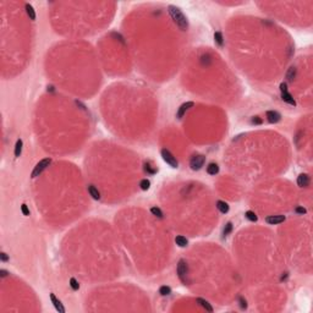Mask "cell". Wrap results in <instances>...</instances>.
Listing matches in <instances>:
<instances>
[{
  "mask_svg": "<svg viewBox=\"0 0 313 313\" xmlns=\"http://www.w3.org/2000/svg\"><path fill=\"white\" fill-rule=\"evenodd\" d=\"M266 221L271 225H275V224H280L285 221V215H269L266 218Z\"/></svg>",
  "mask_w": 313,
  "mask_h": 313,
  "instance_id": "cell-8",
  "label": "cell"
},
{
  "mask_svg": "<svg viewBox=\"0 0 313 313\" xmlns=\"http://www.w3.org/2000/svg\"><path fill=\"white\" fill-rule=\"evenodd\" d=\"M252 124H255V125H259V124H262V119H261L259 116H255V117L252 119Z\"/></svg>",
  "mask_w": 313,
  "mask_h": 313,
  "instance_id": "cell-30",
  "label": "cell"
},
{
  "mask_svg": "<svg viewBox=\"0 0 313 313\" xmlns=\"http://www.w3.org/2000/svg\"><path fill=\"white\" fill-rule=\"evenodd\" d=\"M88 193L91 195V197L93 199H100V192L98 191V188L96 187L94 185H89L88 186Z\"/></svg>",
  "mask_w": 313,
  "mask_h": 313,
  "instance_id": "cell-11",
  "label": "cell"
},
{
  "mask_svg": "<svg viewBox=\"0 0 313 313\" xmlns=\"http://www.w3.org/2000/svg\"><path fill=\"white\" fill-rule=\"evenodd\" d=\"M169 14H170L171 18L174 20V22L176 23V26L182 31H186L188 28V20L182 12V10L175 5H169Z\"/></svg>",
  "mask_w": 313,
  "mask_h": 313,
  "instance_id": "cell-1",
  "label": "cell"
},
{
  "mask_svg": "<svg viewBox=\"0 0 313 313\" xmlns=\"http://www.w3.org/2000/svg\"><path fill=\"white\" fill-rule=\"evenodd\" d=\"M161 158H163V160H164L168 165H170L171 168L176 169V168L179 166V161H177V159L174 156V154L171 153L169 149H166V148L161 149Z\"/></svg>",
  "mask_w": 313,
  "mask_h": 313,
  "instance_id": "cell-3",
  "label": "cell"
},
{
  "mask_svg": "<svg viewBox=\"0 0 313 313\" xmlns=\"http://www.w3.org/2000/svg\"><path fill=\"white\" fill-rule=\"evenodd\" d=\"M159 294L161 296H169L171 294V287L170 286H166V285H163L159 287Z\"/></svg>",
  "mask_w": 313,
  "mask_h": 313,
  "instance_id": "cell-21",
  "label": "cell"
},
{
  "mask_svg": "<svg viewBox=\"0 0 313 313\" xmlns=\"http://www.w3.org/2000/svg\"><path fill=\"white\" fill-rule=\"evenodd\" d=\"M266 117H267L268 122H271V124H276V122H279L281 120V115L279 114L278 112H275V110H268L266 113Z\"/></svg>",
  "mask_w": 313,
  "mask_h": 313,
  "instance_id": "cell-6",
  "label": "cell"
},
{
  "mask_svg": "<svg viewBox=\"0 0 313 313\" xmlns=\"http://www.w3.org/2000/svg\"><path fill=\"white\" fill-rule=\"evenodd\" d=\"M151 213L153 214V215H156V218H159V219H163V212L160 211V208H158V207H152L151 208Z\"/></svg>",
  "mask_w": 313,
  "mask_h": 313,
  "instance_id": "cell-26",
  "label": "cell"
},
{
  "mask_svg": "<svg viewBox=\"0 0 313 313\" xmlns=\"http://www.w3.org/2000/svg\"><path fill=\"white\" fill-rule=\"evenodd\" d=\"M0 259H1V262H7L9 261V256L5 252H1L0 253Z\"/></svg>",
  "mask_w": 313,
  "mask_h": 313,
  "instance_id": "cell-31",
  "label": "cell"
},
{
  "mask_svg": "<svg viewBox=\"0 0 313 313\" xmlns=\"http://www.w3.org/2000/svg\"><path fill=\"white\" fill-rule=\"evenodd\" d=\"M50 163H52V158H44V159H42V160H41L39 163H37V165L34 166V169L32 171V175H31V176H32V177L39 176L43 171L49 166Z\"/></svg>",
  "mask_w": 313,
  "mask_h": 313,
  "instance_id": "cell-4",
  "label": "cell"
},
{
  "mask_svg": "<svg viewBox=\"0 0 313 313\" xmlns=\"http://www.w3.org/2000/svg\"><path fill=\"white\" fill-rule=\"evenodd\" d=\"M281 99L284 100L285 103H287V104H290V105H296V102L295 99L292 98V96L289 93V92H284V93H281Z\"/></svg>",
  "mask_w": 313,
  "mask_h": 313,
  "instance_id": "cell-13",
  "label": "cell"
},
{
  "mask_svg": "<svg viewBox=\"0 0 313 313\" xmlns=\"http://www.w3.org/2000/svg\"><path fill=\"white\" fill-rule=\"evenodd\" d=\"M207 172H208L209 175H216V174L219 172V165H218L216 163H211V164H208V166H207Z\"/></svg>",
  "mask_w": 313,
  "mask_h": 313,
  "instance_id": "cell-15",
  "label": "cell"
},
{
  "mask_svg": "<svg viewBox=\"0 0 313 313\" xmlns=\"http://www.w3.org/2000/svg\"><path fill=\"white\" fill-rule=\"evenodd\" d=\"M204 161H206V156H202V154H196V156H193L191 158L190 166H191L192 170H199L204 165Z\"/></svg>",
  "mask_w": 313,
  "mask_h": 313,
  "instance_id": "cell-5",
  "label": "cell"
},
{
  "mask_svg": "<svg viewBox=\"0 0 313 313\" xmlns=\"http://www.w3.org/2000/svg\"><path fill=\"white\" fill-rule=\"evenodd\" d=\"M175 243H176L179 247L182 248V247H186V246L188 245V241H187V239H186L185 236H181V235H180V236H176V237H175Z\"/></svg>",
  "mask_w": 313,
  "mask_h": 313,
  "instance_id": "cell-16",
  "label": "cell"
},
{
  "mask_svg": "<svg viewBox=\"0 0 313 313\" xmlns=\"http://www.w3.org/2000/svg\"><path fill=\"white\" fill-rule=\"evenodd\" d=\"M50 300H52V302H53V305H54V307H55V310H57V312L65 313V307L62 306L61 301L59 299H57V296L54 294H50Z\"/></svg>",
  "mask_w": 313,
  "mask_h": 313,
  "instance_id": "cell-9",
  "label": "cell"
},
{
  "mask_svg": "<svg viewBox=\"0 0 313 313\" xmlns=\"http://www.w3.org/2000/svg\"><path fill=\"white\" fill-rule=\"evenodd\" d=\"M295 77H296V67L291 66V67L289 69L287 73H286V78H287L289 82H292V81L295 80Z\"/></svg>",
  "mask_w": 313,
  "mask_h": 313,
  "instance_id": "cell-20",
  "label": "cell"
},
{
  "mask_svg": "<svg viewBox=\"0 0 313 313\" xmlns=\"http://www.w3.org/2000/svg\"><path fill=\"white\" fill-rule=\"evenodd\" d=\"M177 276L179 279L181 280V283L184 284H190V279H188V266L186 263V261L184 259H180L179 263H177Z\"/></svg>",
  "mask_w": 313,
  "mask_h": 313,
  "instance_id": "cell-2",
  "label": "cell"
},
{
  "mask_svg": "<svg viewBox=\"0 0 313 313\" xmlns=\"http://www.w3.org/2000/svg\"><path fill=\"white\" fill-rule=\"evenodd\" d=\"M144 171L147 174H149V175H154V174L158 172V169H156V166H153L149 161H147V163H144Z\"/></svg>",
  "mask_w": 313,
  "mask_h": 313,
  "instance_id": "cell-17",
  "label": "cell"
},
{
  "mask_svg": "<svg viewBox=\"0 0 313 313\" xmlns=\"http://www.w3.org/2000/svg\"><path fill=\"white\" fill-rule=\"evenodd\" d=\"M295 212H296L297 214H306L307 213L306 208H303V207H296V208H295Z\"/></svg>",
  "mask_w": 313,
  "mask_h": 313,
  "instance_id": "cell-29",
  "label": "cell"
},
{
  "mask_svg": "<svg viewBox=\"0 0 313 313\" xmlns=\"http://www.w3.org/2000/svg\"><path fill=\"white\" fill-rule=\"evenodd\" d=\"M7 274H9V273H7L6 271H4V269H1V271H0V276H1V278L7 276Z\"/></svg>",
  "mask_w": 313,
  "mask_h": 313,
  "instance_id": "cell-34",
  "label": "cell"
},
{
  "mask_svg": "<svg viewBox=\"0 0 313 313\" xmlns=\"http://www.w3.org/2000/svg\"><path fill=\"white\" fill-rule=\"evenodd\" d=\"M231 231H232V223H231V221H229V223L225 224V226H224V229H223V236H224V237L229 236V235L231 234Z\"/></svg>",
  "mask_w": 313,
  "mask_h": 313,
  "instance_id": "cell-23",
  "label": "cell"
},
{
  "mask_svg": "<svg viewBox=\"0 0 313 313\" xmlns=\"http://www.w3.org/2000/svg\"><path fill=\"white\" fill-rule=\"evenodd\" d=\"M216 208L219 209L220 213H223V214H226L229 212V209H230L229 204L226 202H224V201H218V202H216Z\"/></svg>",
  "mask_w": 313,
  "mask_h": 313,
  "instance_id": "cell-12",
  "label": "cell"
},
{
  "mask_svg": "<svg viewBox=\"0 0 313 313\" xmlns=\"http://www.w3.org/2000/svg\"><path fill=\"white\" fill-rule=\"evenodd\" d=\"M297 185L300 187H307L310 185V176L307 174H300L297 177Z\"/></svg>",
  "mask_w": 313,
  "mask_h": 313,
  "instance_id": "cell-10",
  "label": "cell"
},
{
  "mask_svg": "<svg viewBox=\"0 0 313 313\" xmlns=\"http://www.w3.org/2000/svg\"><path fill=\"white\" fill-rule=\"evenodd\" d=\"M21 211H22V214H23V215H26V216L29 215V208L27 207V204L23 203V204L21 206Z\"/></svg>",
  "mask_w": 313,
  "mask_h": 313,
  "instance_id": "cell-28",
  "label": "cell"
},
{
  "mask_svg": "<svg viewBox=\"0 0 313 313\" xmlns=\"http://www.w3.org/2000/svg\"><path fill=\"white\" fill-rule=\"evenodd\" d=\"M245 216H246V219H248L250 221H257V220H258V216H257L256 213L252 212V211H247V212L245 213Z\"/></svg>",
  "mask_w": 313,
  "mask_h": 313,
  "instance_id": "cell-24",
  "label": "cell"
},
{
  "mask_svg": "<svg viewBox=\"0 0 313 313\" xmlns=\"http://www.w3.org/2000/svg\"><path fill=\"white\" fill-rule=\"evenodd\" d=\"M197 302H198L199 305L206 310V311H208V312H213V307H212V305L207 301V300H204V299H201V297H198L197 299Z\"/></svg>",
  "mask_w": 313,
  "mask_h": 313,
  "instance_id": "cell-14",
  "label": "cell"
},
{
  "mask_svg": "<svg viewBox=\"0 0 313 313\" xmlns=\"http://www.w3.org/2000/svg\"><path fill=\"white\" fill-rule=\"evenodd\" d=\"M280 91H281V93L287 92V85H286L285 82H281V83H280Z\"/></svg>",
  "mask_w": 313,
  "mask_h": 313,
  "instance_id": "cell-32",
  "label": "cell"
},
{
  "mask_svg": "<svg viewBox=\"0 0 313 313\" xmlns=\"http://www.w3.org/2000/svg\"><path fill=\"white\" fill-rule=\"evenodd\" d=\"M193 105H195L193 102H186L184 104H181L180 108H179V110H177V113H176V117H177V119H182V116L186 114V112H187L188 109H191Z\"/></svg>",
  "mask_w": 313,
  "mask_h": 313,
  "instance_id": "cell-7",
  "label": "cell"
},
{
  "mask_svg": "<svg viewBox=\"0 0 313 313\" xmlns=\"http://www.w3.org/2000/svg\"><path fill=\"white\" fill-rule=\"evenodd\" d=\"M22 147H23V142L21 138H18L15 144V156H20L22 153Z\"/></svg>",
  "mask_w": 313,
  "mask_h": 313,
  "instance_id": "cell-18",
  "label": "cell"
},
{
  "mask_svg": "<svg viewBox=\"0 0 313 313\" xmlns=\"http://www.w3.org/2000/svg\"><path fill=\"white\" fill-rule=\"evenodd\" d=\"M239 300H240V302H241V308L243 310V308H246L247 307V302H246V300L243 299V297H239Z\"/></svg>",
  "mask_w": 313,
  "mask_h": 313,
  "instance_id": "cell-33",
  "label": "cell"
},
{
  "mask_svg": "<svg viewBox=\"0 0 313 313\" xmlns=\"http://www.w3.org/2000/svg\"><path fill=\"white\" fill-rule=\"evenodd\" d=\"M214 41H215V43H216L218 45H220V47H221V45L224 44L223 33H221V32H219V31H218V32H215V33H214Z\"/></svg>",
  "mask_w": 313,
  "mask_h": 313,
  "instance_id": "cell-22",
  "label": "cell"
},
{
  "mask_svg": "<svg viewBox=\"0 0 313 313\" xmlns=\"http://www.w3.org/2000/svg\"><path fill=\"white\" fill-rule=\"evenodd\" d=\"M26 12L28 15V17L32 20V21H34L36 20V11H34V9H33V6L31 5V4H26Z\"/></svg>",
  "mask_w": 313,
  "mask_h": 313,
  "instance_id": "cell-19",
  "label": "cell"
},
{
  "mask_svg": "<svg viewBox=\"0 0 313 313\" xmlns=\"http://www.w3.org/2000/svg\"><path fill=\"white\" fill-rule=\"evenodd\" d=\"M70 286H71V289L73 291H77V290L80 289V284H78V281H77L75 278H71V279H70Z\"/></svg>",
  "mask_w": 313,
  "mask_h": 313,
  "instance_id": "cell-27",
  "label": "cell"
},
{
  "mask_svg": "<svg viewBox=\"0 0 313 313\" xmlns=\"http://www.w3.org/2000/svg\"><path fill=\"white\" fill-rule=\"evenodd\" d=\"M140 187H141V190H143V191L149 190V187H151V181H149L148 179H143V180H141V182H140Z\"/></svg>",
  "mask_w": 313,
  "mask_h": 313,
  "instance_id": "cell-25",
  "label": "cell"
}]
</instances>
